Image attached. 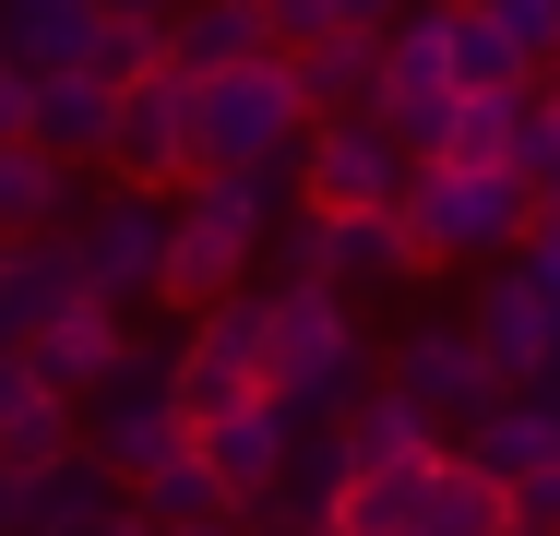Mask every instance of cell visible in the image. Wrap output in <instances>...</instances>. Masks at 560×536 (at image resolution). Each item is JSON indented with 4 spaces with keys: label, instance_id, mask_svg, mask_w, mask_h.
<instances>
[{
    "label": "cell",
    "instance_id": "41",
    "mask_svg": "<svg viewBox=\"0 0 560 536\" xmlns=\"http://www.w3.org/2000/svg\"><path fill=\"white\" fill-rule=\"evenodd\" d=\"M430 12H489V0H430Z\"/></svg>",
    "mask_w": 560,
    "mask_h": 536
},
{
    "label": "cell",
    "instance_id": "7",
    "mask_svg": "<svg viewBox=\"0 0 560 536\" xmlns=\"http://www.w3.org/2000/svg\"><path fill=\"white\" fill-rule=\"evenodd\" d=\"M262 394V299L238 287V299H215V311L179 322V370H167V406L203 429L226 418V406H250Z\"/></svg>",
    "mask_w": 560,
    "mask_h": 536
},
{
    "label": "cell",
    "instance_id": "10",
    "mask_svg": "<svg viewBox=\"0 0 560 536\" xmlns=\"http://www.w3.org/2000/svg\"><path fill=\"white\" fill-rule=\"evenodd\" d=\"M191 453L215 465L226 513H238V525H262V513L287 501V453H299V418H287L275 394H250V406H226V418H203V429H191Z\"/></svg>",
    "mask_w": 560,
    "mask_h": 536
},
{
    "label": "cell",
    "instance_id": "30",
    "mask_svg": "<svg viewBox=\"0 0 560 536\" xmlns=\"http://www.w3.org/2000/svg\"><path fill=\"white\" fill-rule=\"evenodd\" d=\"M346 24H370L358 0H262V36H275V60H299V48H323Z\"/></svg>",
    "mask_w": 560,
    "mask_h": 536
},
{
    "label": "cell",
    "instance_id": "8",
    "mask_svg": "<svg viewBox=\"0 0 560 536\" xmlns=\"http://www.w3.org/2000/svg\"><path fill=\"white\" fill-rule=\"evenodd\" d=\"M382 382H394L418 418L442 429V441H465V429H477L489 406H501V394H513V382L477 358V334H465V322H418V334L394 346V370H382Z\"/></svg>",
    "mask_w": 560,
    "mask_h": 536
},
{
    "label": "cell",
    "instance_id": "13",
    "mask_svg": "<svg viewBox=\"0 0 560 536\" xmlns=\"http://www.w3.org/2000/svg\"><path fill=\"white\" fill-rule=\"evenodd\" d=\"M238 275H262V238H238V226H203V214L167 203V275H155V311H215L238 299Z\"/></svg>",
    "mask_w": 560,
    "mask_h": 536
},
{
    "label": "cell",
    "instance_id": "20",
    "mask_svg": "<svg viewBox=\"0 0 560 536\" xmlns=\"http://www.w3.org/2000/svg\"><path fill=\"white\" fill-rule=\"evenodd\" d=\"M72 441H84V406H72V394H48V382H36V370L0 346V453H24V465H60Z\"/></svg>",
    "mask_w": 560,
    "mask_h": 536
},
{
    "label": "cell",
    "instance_id": "22",
    "mask_svg": "<svg viewBox=\"0 0 560 536\" xmlns=\"http://www.w3.org/2000/svg\"><path fill=\"white\" fill-rule=\"evenodd\" d=\"M84 48H96V0H0V60L84 72Z\"/></svg>",
    "mask_w": 560,
    "mask_h": 536
},
{
    "label": "cell",
    "instance_id": "6",
    "mask_svg": "<svg viewBox=\"0 0 560 536\" xmlns=\"http://www.w3.org/2000/svg\"><path fill=\"white\" fill-rule=\"evenodd\" d=\"M72 275H84V299H108V311H143L155 299V275H167V203L155 191H96V203H72Z\"/></svg>",
    "mask_w": 560,
    "mask_h": 536
},
{
    "label": "cell",
    "instance_id": "33",
    "mask_svg": "<svg viewBox=\"0 0 560 536\" xmlns=\"http://www.w3.org/2000/svg\"><path fill=\"white\" fill-rule=\"evenodd\" d=\"M501 513H513V536H560V465H549V477H525Z\"/></svg>",
    "mask_w": 560,
    "mask_h": 536
},
{
    "label": "cell",
    "instance_id": "25",
    "mask_svg": "<svg viewBox=\"0 0 560 536\" xmlns=\"http://www.w3.org/2000/svg\"><path fill=\"white\" fill-rule=\"evenodd\" d=\"M394 96H453V12H394L382 24V107Z\"/></svg>",
    "mask_w": 560,
    "mask_h": 536
},
{
    "label": "cell",
    "instance_id": "16",
    "mask_svg": "<svg viewBox=\"0 0 560 536\" xmlns=\"http://www.w3.org/2000/svg\"><path fill=\"white\" fill-rule=\"evenodd\" d=\"M84 299V275H72V238L48 226V238H0V346L24 358L48 322Z\"/></svg>",
    "mask_w": 560,
    "mask_h": 536
},
{
    "label": "cell",
    "instance_id": "18",
    "mask_svg": "<svg viewBox=\"0 0 560 536\" xmlns=\"http://www.w3.org/2000/svg\"><path fill=\"white\" fill-rule=\"evenodd\" d=\"M238 60H275L262 0H179V12H167V72L215 84V72H238Z\"/></svg>",
    "mask_w": 560,
    "mask_h": 536
},
{
    "label": "cell",
    "instance_id": "26",
    "mask_svg": "<svg viewBox=\"0 0 560 536\" xmlns=\"http://www.w3.org/2000/svg\"><path fill=\"white\" fill-rule=\"evenodd\" d=\"M131 513H143L155 536H179V525H215V513H226V489H215V465L179 441L167 465H143V477H131Z\"/></svg>",
    "mask_w": 560,
    "mask_h": 536
},
{
    "label": "cell",
    "instance_id": "31",
    "mask_svg": "<svg viewBox=\"0 0 560 536\" xmlns=\"http://www.w3.org/2000/svg\"><path fill=\"white\" fill-rule=\"evenodd\" d=\"M513 179H525V191H560V72H537V96H525V155H513Z\"/></svg>",
    "mask_w": 560,
    "mask_h": 536
},
{
    "label": "cell",
    "instance_id": "1",
    "mask_svg": "<svg viewBox=\"0 0 560 536\" xmlns=\"http://www.w3.org/2000/svg\"><path fill=\"white\" fill-rule=\"evenodd\" d=\"M262 394L299 429H335L358 394H370V334L335 287H275L262 299Z\"/></svg>",
    "mask_w": 560,
    "mask_h": 536
},
{
    "label": "cell",
    "instance_id": "28",
    "mask_svg": "<svg viewBox=\"0 0 560 536\" xmlns=\"http://www.w3.org/2000/svg\"><path fill=\"white\" fill-rule=\"evenodd\" d=\"M323 513L335 536H418V477H346Z\"/></svg>",
    "mask_w": 560,
    "mask_h": 536
},
{
    "label": "cell",
    "instance_id": "19",
    "mask_svg": "<svg viewBox=\"0 0 560 536\" xmlns=\"http://www.w3.org/2000/svg\"><path fill=\"white\" fill-rule=\"evenodd\" d=\"M287 72H299L311 119H370V107H382V24H346L323 48H299Z\"/></svg>",
    "mask_w": 560,
    "mask_h": 536
},
{
    "label": "cell",
    "instance_id": "37",
    "mask_svg": "<svg viewBox=\"0 0 560 536\" xmlns=\"http://www.w3.org/2000/svg\"><path fill=\"white\" fill-rule=\"evenodd\" d=\"M525 238H560V191H537V226H525Z\"/></svg>",
    "mask_w": 560,
    "mask_h": 536
},
{
    "label": "cell",
    "instance_id": "9",
    "mask_svg": "<svg viewBox=\"0 0 560 536\" xmlns=\"http://www.w3.org/2000/svg\"><path fill=\"white\" fill-rule=\"evenodd\" d=\"M108 179H119V191H155V203L191 191V72H143V84H119Z\"/></svg>",
    "mask_w": 560,
    "mask_h": 536
},
{
    "label": "cell",
    "instance_id": "40",
    "mask_svg": "<svg viewBox=\"0 0 560 536\" xmlns=\"http://www.w3.org/2000/svg\"><path fill=\"white\" fill-rule=\"evenodd\" d=\"M96 536H155V525H143V513H119V525H96Z\"/></svg>",
    "mask_w": 560,
    "mask_h": 536
},
{
    "label": "cell",
    "instance_id": "24",
    "mask_svg": "<svg viewBox=\"0 0 560 536\" xmlns=\"http://www.w3.org/2000/svg\"><path fill=\"white\" fill-rule=\"evenodd\" d=\"M72 203H84L72 167H48L36 143H0V238H48V226H72Z\"/></svg>",
    "mask_w": 560,
    "mask_h": 536
},
{
    "label": "cell",
    "instance_id": "3",
    "mask_svg": "<svg viewBox=\"0 0 560 536\" xmlns=\"http://www.w3.org/2000/svg\"><path fill=\"white\" fill-rule=\"evenodd\" d=\"M406 226H418L430 275H489V263H513V250H525V226H537V191H525V179L418 167V191H406Z\"/></svg>",
    "mask_w": 560,
    "mask_h": 536
},
{
    "label": "cell",
    "instance_id": "36",
    "mask_svg": "<svg viewBox=\"0 0 560 536\" xmlns=\"http://www.w3.org/2000/svg\"><path fill=\"white\" fill-rule=\"evenodd\" d=\"M96 12H119V24H167L179 0H96Z\"/></svg>",
    "mask_w": 560,
    "mask_h": 536
},
{
    "label": "cell",
    "instance_id": "2",
    "mask_svg": "<svg viewBox=\"0 0 560 536\" xmlns=\"http://www.w3.org/2000/svg\"><path fill=\"white\" fill-rule=\"evenodd\" d=\"M311 96L287 60H238L215 84H191V167H299Z\"/></svg>",
    "mask_w": 560,
    "mask_h": 536
},
{
    "label": "cell",
    "instance_id": "4",
    "mask_svg": "<svg viewBox=\"0 0 560 536\" xmlns=\"http://www.w3.org/2000/svg\"><path fill=\"white\" fill-rule=\"evenodd\" d=\"M287 287H335V299H370V287H430V250L406 214H299L275 250H262Z\"/></svg>",
    "mask_w": 560,
    "mask_h": 536
},
{
    "label": "cell",
    "instance_id": "32",
    "mask_svg": "<svg viewBox=\"0 0 560 536\" xmlns=\"http://www.w3.org/2000/svg\"><path fill=\"white\" fill-rule=\"evenodd\" d=\"M489 24L513 36L525 72H560V0H489Z\"/></svg>",
    "mask_w": 560,
    "mask_h": 536
},
{
    "label": "cell",
    "instance_id": "15",
    "mask_svg": "<svg viewBox=\"0 0 560 536\" xmlns=\"http://www.w3.org/2000/svg\"><path fill=\"white\" fill-rule=\"evenodd\" d=\"M335 441H346V477H430V465L453 453V441L418 418L394 382H370V394H358V406L335 418Z\"/></svg>",
    "mask_w": 560,
    "mask_h": 536
},
{
    "label": "cell",
    "instance_id": "12",
    "mask_svg": "<svg viewBox=\"0 0 560 536\" xmlns=\"http://www.w3.org/2000/svg\"><path fill=\"white\" fill-rule=\"evenodd\" d=\"M24 370H36L48 394L96 406L119 370H131V311H108V299H72V311H60L48 334H36V346H24Z\"/></svg>",
    "mask_w": 560,
    "mask_h": 536
},
{
    "label": "cell",
    "instance_id": "21",
    "mask_svg": "<svg viewBox=\"0 0 560 536\" xmlns=\"http://www.w3.org/2000/svg\"><path fill=\"white\" fill-rule=\"evenodd\" d=\"M119 513H131V489H119L108 465L72 441V453L36 477V525H24V536H96V525H119Z\"/></svg>",
    "mask_w": 560,
    "mask_h": 536
},
{
    "label": "cell",
    "instance_id": "29",
    "mask_svg": "<svg viewBox=\"0 0 560 536\" xmlns=\"http://www.w3.org/2000/svg\"><path fill=\"white\" fill-rule=\"evenodd\" d=\"M84 72H96V84H143V72H167V24H119V12H96Z\"/></svg>",
    "mask_w": 560,
    "mask_h": 536
},
{
    "label": "cell",
    "instance_id": "38",
    "mask_svg": "<svg viewBox=\"0 0 560 536\" xmlns=\"http://www.w3.org/2000/svg\"><path fill=\"white\" fill-rule=\"evenodd\" d=\"M179 536H250V525H238V513H215V525H179Z\"/></svg>",
    "mask_w": 560,
    "mask_h": 536
},
{
    "label": "cell",
    "instance_id": "11",
    "mask_svg": "<svg viewBox=\"0 0 560 536\" xmlns=\"http://www.w3.org/2000/svg\"><path fill=\"white\" fill-rule=\"evenodd\" d=\"M465 334H477V358H489L513 394H537V382H549V358H560V346H549V299L525 287V263H489V275H477Z\"/></svg>",
    "mask_w": 560,
    "mask_h": 536
},
{
    "label": "cell",
    "instance_id": "14",
    "mask_svg": "<svg viewBox=\"0 0 560 536\" xmlns=\"http://www.w3.org/2000/svg\"><path fill=\"white\" fill-rule=\"evenodd\" d=\"M453 465H477V477L513 501L525 477H549V465H560V394H501L489 418L453 441Z\"/></svg>",
    "mask_w": 560,
    "mask_h": 536
},
{
    "label": "cell",
    "instance_id": "35",
    "mask_svg": "<svg viewBox=\"0 0 560 536\" xmlns=\"http://www.w3.org/2000/svg\"><path fill=\"white\" fill-rule=\"evenodd\" d=\"M24 131H36V72L0 60V143H24Z\"/></svg>",
    "mask_w": 560,
    "mask_h": 536
},
{
    "label": "cell",
    "instance_id": "23",
    "mask_svg": "<svg viewBox=\"0 0 560 536\" xmlns=\"http://www.w3.org/2000/svg\"><path fill=\"white\" fill-rule=\"evenodd\" d=\"M513 155H525V96H453L442 155H430V167H465V179H513Z\"/></svg>",
    "mask_w": 560,
    "mask_h": 536
},
{
    "label": "cell",
    "instance_id": "17",
    "mask_svg": "<svg viewBox=\"0 0 560 536\" xmlns=\"http://www.w3.org/2000/svg\"><path fill=\"white\" fill-rule=\"evenodd\" d=\"M108 131H119V84H96V72H36V155L48 167H108Z\"/></svg>",
    "mask_w": 560,
    "mask_h": 536
},
{
    "label": "cell",
    "instance_id": "5",
    "mask_svg": "<svg viewBox=\"0 0 560 536\" xmlns=\"http://www.w3.org/2000/svg\"><path fill=\"white\" fill-rule=\"evenodd\" d=\"M406 191H418V155L382 131V107L299 131V203L311 214H406Z\"/></svg>",
    "mask_w": 560,
    "mask_h": 536
},
{
    "label": "cell",
    "instance_id": "34",
    "mask_svg": "<svg viewBox=\"0 0 560 536\" xmlns=\"http://www.w3.org/2000/svg\"><path fill=\"white\" fill-rule=\"evenodd\" d=\"M36 477H48V465L0 453V536H24V525H36Z\"/></svg>",
    "mask_w": 560,
    "mask_h": 536
},
{
    "label": "cell",
    "instance_id": "39",
    "mask_svg": "<svg viewBox=\"0 0 560 536\" xmlns=\"http://www.w3.org/2000/svg\"><path fill=\"white\" fill-rule=\"evenodd\" d=\"M358 12H370V24H394V12H418V0H358Z\"/></svg>",
    "mask_w": 560,
    "mask_h": 536
},
{
    "label": "cell",
    "instance_id": "27",
    "mask_svg": "<svg viewBox=\"0 0 560 536\" xmlns=\"http://www.w3.org/2000/svg\"><path fill=\"white\" fill-rule=\"evenodd\" d=\"M418 536H513V513H501V489L477 477V465H430L418 477Z\"/></svg>",
    "mask_w": 560,
    "mask_h": 536
}]
</instances>
